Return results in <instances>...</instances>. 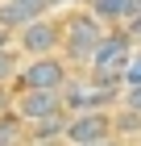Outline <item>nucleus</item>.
Returning a JSON list of instances; mask_svg holds the SVG:
<instances>
[{"label":"nucleus","instance_id":"nucleus-1","mask_svg":"<svg viewBox=\"0 0 141 146\" xmlns=\"http://www.w3.org/2000/svg\"><path fill=\"white\" fill-rule=\"evenodd\" d=\"M133 50H137V46H133V34H129V29H120V25L108 29V34L100 38L91 63H87V75H96L108 92H120V88H125V67H129Z\"/></svg>","mask_w":141,"mask_h":146},{"label":"nucleus","instance_id":"nucleus-2","mask_svg":"<svg viewBox=\"0 0 141 146\" xmlns=\"http://www.w3.org/2000/svg\"><path fill=\"white\" fill-rule=\"evenodd\" d=\"M104 34H108V29H104V21H100L91 9H71L62 17V54H66V63H71V67L83 63L87 67Z\"/></svg>","mask_w":141,"mask_h":146},{"label":"nucleus","instance_id":"nucleus-3","mask_svg":"<svg viewBox=\"0 0 141 146\" xmlns=\"http://www.w3.org/2000/svg\"><path fill=\"white\" fill-rule=\"evenodd\" d=\"M12 46L21 50V54L37 58V54H54V50H62V21L58 17H37V21H25L17 34H12Z\"/></svg>","mask_w":141,"mask_h":146},{"label":"nucleus","instance_id":"nucleus-4","mask_svg":"<svg viewBox=\"0 0 141 146\" xmlns=\"http://www.w3.org/2000/svg\"><path fill=\"white\" fill-rule=\"evenodd\" d=\"M66 79H71L66 58H58V54H37V58H29V63H21V71H17V88H50V92H62Z\"/></svg>","mask_w":141,"mask_h":146},{"label":"nucleus","instance_id":"nucleus-5","mask_svg":"<svg viewBox=\"0 0 141 146\" xmlns=\"http://www.w3.org/2000/svg\"><path fill=\"white\" fill-rule=\"evenodd\" d=\"M116 134L112 125V113L108 109H83V113H66V129L62 138L71 146H87V142H100V138Z\"/></svg>","mask_w":141,"mask_h":146},{"label":"nucleus","instance_id":"nucleus-6","mask_svg":"<svg viewBox=\"0 0 141 146\" xmlns=\"http://www.w3.org/2000/svg\"><path fill=\"white\" fill-rule=\"evenodd\" d=\"M12 113H17L25 125L42 121V117H54V113H62V92H50V88H12Z\"/></svg>","mask_w":141,"mask_h":146},{"label":"nucleus","instance_id":"nucleus-7","mask_svg":"<svg viewBox=\"0 0 141 146\" xmlns=\"http://www.w3.org/2000/svg\"><path fill=\"white\" fill-rule=\"evenodd\" d=\"M116 92H108L96 75H83V79H66L62 84V109L66 113H83V109H108V100Z\"/></svg>","mask_w":141,"mask_h":146},{"label":"nucleus","instance_id":"nucleus-8","mask_svg":"<svg viewBox=\"0 0 141 146\" xmlns=\"http://www.w3.org/2000/svg\"><path fill=\"white\" fill-rule=\"evenodd\" d=\"M50 13V0H0V29H21L25 21H37Z\"/></svg>","mask_w":141,"mask_h":146},{"label":"nucleus","instance_id":"nucleus-9","mask_svg":"<svg viewBox=\"0 0 141 146\" xmlns=\"http://www.w3.org/2000/svg\"><path fill=\"white\" fill-rule=\"evenodd\" d=\"M87 9L96 13L104 25H125V21H133V17H137L141 0H87Z\"/></svg>","mask_w":141,"mask_h":146},{"label":"nucleus","instance_id":"nucleus-10","mask_svg":"<svg viewBox=\"0 0 141 146\" xmlns=\"http://www.w3.org/2000/svg\"><path fill=\"white\" fill-rule=\"evenodd\" d=\"M29 142V125L17 117V113H0V146H25Z\"/></svg>","mask_w":141,"mask_h":146},{"label":"nucleus","instance_id":"nucleus-11","mask_svg":"<svg viewBox=\"0 0 141 146\" xmlns=\"http://www.w3.org/2000/svg\"><path fill=\"white\" fill-rule=\"evenodd\" d=\"M62 129H66V109L54 113V117L33 121V125H29V138H62Z\"/></svg>","mask_w":141,"mask_h":146},{"label":"nucleus","instance_id":"nucleus-12","mask_svg":"<svg viewBox=\"0 0 141 146\" xmlns=\"http://www.w3.org/2000/svg\"><path fill=\"white\" fill-rule=\"evenodd\" d=\"M17 71H21V50L17 46H0V88L17 84Z\"/></svg>","mask_w":141,"mask_h":146},{"label":"nucleus","instance_id":"nucleus-13","mask_svg":"<svg viewBox=\"0 0 141 146\" xmlns=\"http://www.w3.org/2000/svg\"><path fill=\"white\" fill-rule=\"evenodd\" d=\"M125 88H141V46L133 50L129 67H125Z\"/></svg>","mask_w":141,"mask_h":146},{"label":"nucleus","instance_id":"nucleus-14","mask_svg":"<svg viewBox=\"0 0 141 146\" xmlns=\"http://www.w3.org/2000/svg\"><path fill=\"white\" fill-rule=\"evenodd\" d=\"M120 109L141 113V88H120Z\"/></svg>","mask_w":141,"mask_h":146},{"label":"nucleus","instance_id":"nucleus-15","mask_svg":"<svg viewBox=\"0 0 141 146\" xmlns=\"http://www.w3.org/2000/svg\"><path fill=\"white\" fill-rule=\"evenodd\" d=\"M25 146H71L66 138H29Z\"/></svg>","mask_w":141,"mask_h":146},{"label":"nucleus","instance_id":"nucleus-16","mask_svg":"<svg viewBox=\"0 0 141 146\" xmlns=\"http://www.w3.org/2000/svg\"><path fill=\"white\" fill-rule=\"evenodd\" d=\"M87 146H125V142H120V134H108V138H100V142H87Z\"/></svg>","mask_w":141,"mask_h":146},{"label":"nucleus","instance_id":"nucleus-17","mask_svg":"<svg viewBox=\"0 0 141 146\" xmlns=\"http://www.w3.org/2000/svg\"><path fill=\"white\" fill-rule=\"evenodd\" d=\"M62 4H79V0H50V9H62Z\"/></svg>","mask_w":141,"mask_h":146}]
</instances>
